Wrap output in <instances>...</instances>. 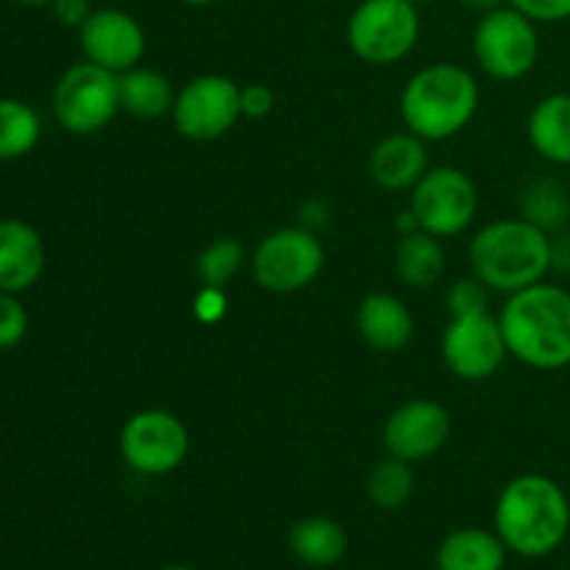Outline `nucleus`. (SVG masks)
<instances>
[{
  "label": "nucleus",
  "instance_id": "nucleus-4",
  "mask_svg": "<svg viewBox=\"0 0 570 570\" xmlns=\"http://www.w3.org/2000/svg\"><path fill=\"white\" fill-rule=\"evenodd\" d=\"M479 109V83L454 61L426 65L401 92V117L406 131L426 142H440L465 131Z\"/></svg>",
  "mask_w": 570,
  "mask_h": 570
},
{
  "label": "nucleus",
  "instance_id": "nucleus-3",
  "mask_svg": "<svg viewBox=\"0 0 570 570\" xmlns=\"http://www.w3.org/2000/svg\"><path fill=\"white\" fill-rule=\"evenodd\" d=\"M551 250L554 239L534 223L523 217L488 223L471 239L473 276L495 293H521L540 284L551 271Z\"/></svg>",
  "mask_w": 570,
  "mask_h": 570
},
{
  "label": "nucleus",
  "instance_id": "nucleus-30",
  "mask_svg": "<svg viewBox=\"0 0 570 570\" xmlns=\"http://www.w3.org/2000/svg\"><path fill=\"white\" fill-rule=\"evenodd\" d=\"M239 106H243V117H248V120H262V117L271 115L273 106H276V95H273V89L265 87V83H245V87L239 89Z\"/></svg>",
  "mask_w": 570,
  "mask_h": 570
},
{
  "label": "nucleus",
  "instance_id": "nucleus-5",
  "mask_svg": "<svg viewBox=\"0 0 570 570\" xmlns=\"http://www.w3.org/2000/svg\"><path fill=\"white\" fill-rule=\"evenodd\" d=\"M345 39L354 56L376 67L401 61L421 39V14L412 0H362L351 14Z\"/></svg>",
  "mask_w": 570,
  "mask_h": 570
},
{
  "label": "nucleus",
  "instance_id": "nucleus-13",
  "mask_svg": "<svg viewBox=\"0 0 570 570\" xmlns=\"http://www.w3.org/2000/svg\"><path fill=\"white\" fill-rule=\"evenodd\" d=\"M451 434V417L443 404L415 399L393 410L384 421V449L404 462H423L438 454Z\"/></svg>",
  "mask_w": 570,
  "mask_h": 570
},
{
  "label": "nucleus",
  "instance_id": "nucleus-36",
  "mask_svg": "<svg viewBox=\"0 0 570 570\" xmlns=\"http://www.w3.org/2000/svg\"><path fill=\"white\" fill-rule=\"evenodd\" d=\"M184 3L187 6H212V3H217V0H184Z\"/></svg>",
  "mask_w": 570,
  "mask_h": 570
},
{
  "label": "nucleus",
  "instance_id": "nucleus-11",
  "mask_svg": "<svg viewBox=\"0 0 570 570\" xmlns=\"http://www.w3.org/2000/svg\"><path fill=\"white\" fill-rule=\"evenodd\" d=\"M239 83L228 76L206 72L184 83L173 106V122L181 137L193 142H215L226 137L243 117Z\"/></svg>",
  "mask_w": 570,
  "mask_h": 570
},
{
  "label": "nucleus",
  "instance_id": "nucleus-38",
  "mask_svg": "<svg viewBox=\"0 0 570 570\" xmlns=\"http://www.w3.org/2000/svg\"><path fill=\"white\" fill-rule=\"evenodd\" d=\"M412 3H415V6H417V3H429V0H412Z\"/></svg>",
  "mask_w": 570,
  "mask_h": 570
},
{
  "label": "nucleus",
  "instance_id": "nucleus-35",
  "mask_svg": "<svg viewBox=\"0 0 570 570\" xmlns=\"http://www.w3.org/2000/svg\"><path fill=\"white\" fill-rule=\"evenodd\" d=\"M20 3H26V6H50L53 0H20Z\"/></svg>",
  "mask_w": 570,
  "mask_h": 570
},
{
  "label": "nucleus",
  "instance_id": "nucleus-2",
  "mask_svg": "<svg viewBox=\"0 0 570 570\" xmlns=\"http://www.w3.org/2000/svg\"><path fill=\"white\" fill-rule=\"evenodd\" d=\"M510 356L538 371L570 365V293L554 284H532L512 293L499 315Z\"/></svg>",
  "mask_w": 570,
  "mask_h": 570
},
{
  "label": "nucleus",
  "instance_id": "nucleus-9",
  "mask_svg": "<svg viewBox=\"0 0 570 570\" xmlns=\"http://www.w3.org/2000/svg\"><path fill=\"white\" fill-rule=\"evenodd\" d=\"M189 454V432L181 417L167 410L134 412L120 429V456L139 476H167Z\"/></svg>",
  "mask_w": 570,
  "mask_h": 570
},
{
  "label": "nucleus",
  "instance_id": "nucleus-27",
  "mask_svg": "<svg viewBox=\"0 0 570 570\" xmlns=\"http://www.w3.org/2000/svg\"><path fill=\"white\" fill-rule=\"evenodd\" d=\"M488 293L490 289L484 287L476 276L456 278V282L449 287V293H445L451 317L479 315V312H488Z\"/></svg>",
  "mask_w": 570,
  "mask_h": 570
},
{
  "label": "nucleus",
  "instance_id": "nucleus-24",
  "mask_svg": "<svg viewBox=\"0 0 570 570\" xmlns=\"http://www.w3.org/2000/svg\"><path fill=\"white\" fill-rule=\"evenodd\" d=\"M365 493L367 501L373 507H379V510H401L412 499V493H415V471H412V462L387 454V460L376 462L371 468V473H367Z\"/></svg>",
  "mask_w": 570,
  "mask_h": 570
},
{
  "label": "nucleus",
  "instance_id": "nucleus-14",
  "mask_svg": "<svg viewBox=\"0 0 570 570\" xmlns=\"http://www.w3.org/2000/svg\"><path fill=\"white\" fill-rule=\"evenodd\" d=\"M78 39L87 61L117 76L137 67L145 56L142 26L122 9H95L78 28Z\"/></svg>",
  "mask_w": 570,
  "mask_h": 570
},
{
  "label": "nucleus",
  "instance_id": "nucleus-6",
  "mask_svg": "<svg viewBox=\"0 0 570 570\" xmlns=\"http://www.w3.org/2000/svg\"><path fill=\"white\" fill-rule=\"evenodd\" d=\"M476 65L495 81H518L538 65V22L529 20L515 6L488 11L473 31Z\"/></svg>",
  "mask_w": 570,
  "mask_h": 570
},
{
  "label": "nucleus",
  "instance_id": "nucleus-25",
  "mask_svg": "<svg viewBox=\"0 0 570 570\" xmlns=\"http://www.w3.org/2000/svg\"><path fill=\"white\" fill-rule=\"evenodd\" d=\"M521 217L549 234L566 226L570 217V195L566 184L557 178H538L529 184L521 195Z\"/></svg>",
  "mask_w": 570,
  "mask_h": 570
},
{
  "label": "nucleus",
  "instance_id": "nucleus-32",
  "mask_svg": "<svg viewBox=\"0 0 570 570\" xmlns=\"http://www.w3.org/2000/svg\"><path fill=\"white\" fill-rule=\"evenodd\" d=\"M53 14L61 26L67 28H81L87 22V17L92 14V6L89 0H53Z\"/></svg>",
  "mask_w": 570,
  "mask_h": 570
},
{
  "label": "nucleus",
  "instance_id": "nucleus-31",
  "mask_svg": "<svg viewBox=\"0 0 570 570\" xmlns=\"http://www.w3.org/2000/svg\"><path fill=\"white\" fill-rule=\"evenodd\" d=\"M195 315L204 323H215L226 315V293L220 287H204L195 295Z\"/></svg>",
  "mask_w": 570,
  "mask_h": 570
},
{
  "label": "nucleus",
  "instance_id": "nucleus-33",
  "mask_svg": "<svg viewBox=\"0 0 570 570\" xmlns=\"http://www.w3.org/2000/svg\"><path fill=\"white\" fill-rule=\"evenodd\" d=\"M551 267H557V271H570V239L554 243V250H551Z\"/></svg>",
  "mask_w": 570,
  "mask_h": 570
},
{
  "label": "nucleus",
  "instance_id": "nucleus-16",
  "mask_svg": "<svg viewBox=\"0 0 570 570\" xmlns=\"http://www.w3.org/2000/svg\"><path fill=\"white\" fill-rule=\"evenodd\" d=\"M429 170L426 139H421L412 131L390 134L376 148L371 150L367 159V173L373 181L387 193H401L412 189Z\"/></svg>",
  "mask_w": 570,
  "mask_h": 570
},
{
  "label": "nucleus",
  "instance_id": "nucleus-1",
  "mask_svg": "<svg viewBox=\"0 0 570 570\" xmlns=\"http://www.w3.org/2000/svg\"><path fill=\"white\" fill-rule=\"evenodd\" d=\"M570 501L566 490L543 473L515 476L495 501V534L518 557L540 560L566 543Z\"/></svg>",
  "mask_w": 570,
  "mask_h": 570
},
{
  "label": "nucleus",
  "instance_id": "nucleus-18",
  "mask_svg": "<svg viewBox=\"0 0 570 570\" xmlns=\"http://www.w3.org/2000/svg\"><path fill=\"white\" fill-rule=\"evenodd\" d=\"M504 540L488 529H456L440 543L438 570H504L507 562Z\"/></svg>",
  "mask_w": 570,
  "mask_h": 570
},
{
  "label": "nucleus",
  "instance_id": "nucleus-10",
  "mask_svg": "<svg viewBox=\"0 0 570 570\" xmlns=\"http://www.w3.org/2000/svg\"><path fill=\"white\" fill-rule=\"evenodd\" d=\"M410 212L417 226L434 237H456L479 212L476 184L460 167H434L410 189Z\"/></svg>",
  "mask_w": 570,
  "mask_h": 570
},
{
  "label": "nucleus",
  "instance_id": "nucleus-7",
  "mask_svg": "<svg viewBox=\"0 0 570 570\" xmlns=\"http://www.w3.org/2000/svg\"><path fill=\"white\" fill-rule=\"evenodd\" d=\"M120 111V76L92 61H78L53 89V115L65 131L87 137L109 126Z\"/></svg>",
  "mask_w": 570,
  "mask_h": 570
},
{
  "label": "nucleus",
  "instance_id": "nucleus-21",
  "mask_svg": "<svg viewBox=\"0 0 570 570\" xmlns=\"http://www.w3.org/2000/svg\"><path fill=\"white\" fill-rule=\"evenodd\" d=\"M529 142L551 165H570V95L540 100L529 115Z\"/></svg>",
  "mask_w": 570,
  "mask_h": 570
},
{
  "label": "nucleus",
  "instance_id": "nucleus-26",
  "mask_svg": "<svg viewBox=\"0 0 570 570\" xmlns=\"http://www.w3.org/2000/svg\"><path fill=\"white\" fill-rule=\"evenodd\" d=\"M243 262H245L243 243L234 237H220L200 250L198 265L195 267H198V276L200 282H204V287L226 289V284L237 276Z\"/></svg>",
  "mask_w": 570,
  "mask_h": 570
},
{
  "label": "nucleus",
  "instance_id": "nucleus-17",
  "mask_svg": "<svg viewBox=\"0 0 570 570\" xmlns=\"http://www.w3.org/2000/svg\"><path fill=\"white\" fill-rule=\"evenodd\" d=\"M356 328L360 337L382 354H395L412 343L415 317L401 298L390 293H371L362 298L356 309Z\"/></svg>",
  "mask_w": 570,
  "mask_h": 570
},
{
  "label": "nucleus",
  "instance_id": "nucleus-8",
  "mask_svg": "<svg viewBox=\"0 0 570 570\" xmlns=\"http://www.w3.org/2000/svg\"><path fill=\"white\" fill-rule=\"evenodd\" d=\"M326 250L315 232L289 226L271 232L250 256V273L262 289L276 295L301 293L321 276Z\"/></svg>",
  "mask_w": 570,
  "mask_h": 570
},
{
  "label": "nucleus",
  "instance_id": "nucleus-23",
  "mask_svg": "<svg viewBox=\"0 0 570 570\" xmlns=\"http://www.w3.org/2000/svg\"><path fill=\"white\" fill-rule=\"evenodd\" d=\"M42 137L37 111L17 98H0V161H14L31 154Z\"/></svg>",
  "mask_w": 570,
  "mask_h": 570
},
{
  "label": "nucleus",
  "instance_id": "nucleus-29",
  "mask_svg": "<svg viewBox=\"0 0 570 570\" xmlns=\"http://www.w3.org/2000/svg\"><path fill=\"white\" fill-rule=\"evenodd\" d=\"M510 6L534 22L570 20V0H510Z\"/></svg>",
  "mask_w": 570,
  "mask_h": 570
},
{
  "label": "nucleus",
  "instance_id": "nucleus-15",
  "mask_svg": "<svg viewBox=\"0 0 570 570\" xmlns=\"http://www.w3.org/2000/svg\"><path fill=\"white\" fill-rule=\"evenodd\" d=\"M48 250L31 223L20 217L0 220V293H26L42 278Z\"/></svg>",
  "mask_w": 570,
  "mask_h": 570
},
{
  "label": "nucleus",
  "instance_id": "nucleus-28",
  "mask_svg": "<svg viewBox=\"0 0 570 570\" xmlns=\"http://www.w3.org/2000/svg\"><path fill=\"white\" fill-rule=\"evenodd\" d=\"M28 332V312L14 293H0V351L22 343Z\"/></svg>",
  "mask_w": 570,
  "mask_h": 570
},
{
  "label": "nucleus",
  "instance_id": "nucleus-37",
  "mask_svg": "<svg viewBox=\"0 0 570 570\" xmlns=\"http://www.w3.org/2000/svg\"><path fill=\"white\" fill-rule=\"evenodd\" d=\"M161 570H195V568H189V566H167V568H161Z\"/></svg>",
  "mask_w": 570,
  "mask_h": 570
},
{
  "label": "nucleus",
  "instance_id": "nucleus-22",
  "mask_svg": "<svg viewBox=\"0 0 570 570\" xmlns=\"http://www.w3.org/2000/svg\"><path fill=\"white\" fill-rule=\"evenodd\" d=\"M395 273L410 287H434L445 273V248L440 237L423 228L404 234L395 245Z\"/></svg>",
  "mask_w": 570,
  "mask_h": 570
},
{
  "label": "nucleus",
  "instance_id": "nucleus-34",
  "mask_svg": "<svg viewBox=\"0 0 570 570\" xmlns=\"http://www.w3.org/2000/svg\"><path fill=\"white\" fill-rule=\"evenodd\" d=\"M460 3L465 6V9L479 11V14H488V11L507 6V3H510V0H460Z\"/></svg>",
  "mask_w": 570,
  "mask_h": 570
},
{
  "label": "nucleus",
  "instance_id": "nucleus-19",
  "mask_svg": "<svg viewBox=\"0 0 570 570\" xmlns=\"http://www.w3.org/2000/svg\"><path fill=\"white\" fill-rule=\"evenodd\" d=\"M287 543L295 560L309 568H332L348 554V532L343 529V523L326 515L301 518L289 529Z\"/></svg>",
  "mask_w": 570,
  "mask_h": 570
},
{
  "label": "nucleus",
  "instance_id": "nucleus-20",
  "mask_svg": "<svg viewBox=\"0 0 570 570\" xmlns=\"http://www.w3.org/2000/svg\"><path fill=\"white\" fill-rule=\"evenodd\" d=\"M176 95V87L165 72L139 65L120 72V111L137 117V120L173 115Z\"/></svg>",
  "mask_w": 570,
  "mask_h": 570
},
{
  "label": "nucleus",
  "instance_id": "nucleus-12",
  "mask_svg": "<svg viewBox=\"0 0 570 570\" xmlns=\"http://www.w3.org/2000/svg\"><path fill=\"white\" fill-rule=\"evenodd\" d=\"M440 348H443L449 371L465 382H484V379L495 376L510 356L499 317H493L490 312L451 317Z\"/></svg>",
  "mask_w": 570,
  "mask_h": 570
}]
</instances>
